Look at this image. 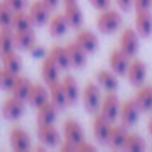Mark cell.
<instances>
[{
	"instance_id": "6da1fadb",
	"label": "cell",
	"mask_w": 152,
	"mask_h": 152,
	"mask_svg": "<svg viewBox=\"0 0 152 152\" xmlns=\"http://www.w3.org/2000/svg\"><path fill=\"white\" fill-rule=\"evenodd\" d=\"M122 23V17L118 11L115 9H104L102 11V14L99 15L97 18V28L100 33H104V34H110V33H115L119 26Z\"/></svg>"
},
{
	"instance_id": "ee69618b",
	"label": "cell",
	"mask_w": 152,
	"mask_h": 152,
	"mask_svg": "<svg viewBox=\"0 0 152 152\" xmlns=\"http://www.w3.org/2000/svg\"><path fill=\"white\" fill-rule=\"evenodd\" d=\"M64 3H67V2H76V0H63Z\"/></svg>"
},
{
	"instance_id": "8d00e7d4",
	"label": "cell",
	"mask_w": 152,
	"mask_h": 152,
	"mask_svg": "<svg viewBox=\"0 0 152 152\" xmlns=\"http://www.w3.org/2000/svg\"><path fill=\"white\" fill-rule=\"evenodd\" d=\"M152 0H133V8L136 11H146L151 9Z\"/></svg>"
},
{
	"instance_id": "484cf974",
	"label": "cell",
	"mask_w": 152,
	"mask_h": 152,
	"mask_svg": "<svg viewBox=\"0 0 152 152\" xmlns=\"http://www.w3.org/2000/svg\"><path fill=\"white\" fill-rule=\"evenodd\" d=\"M48 28H49V33L51 36L54 37H61L63 34H66L67 28H69V24L64 18L63 14H55L49 18L48 21Z\"/></svg>"
},
{
	"instance_id": "cb8c5ba5",
	"label": "cell",
	"mask_w": 152,
	"mask_h": 152,
	"mask_svg": "<svg viewBox=\"0 0 152 152\" xmlns=\"http://www.w3.org/2000/svg\"><path fill=\"white\" fill-rule=\"evenodd\" d=\"M57 106L48 100L40 107H37V124H54L57 119Z\"/></svg>"
},
{
	"instance_id": "60d3db41",
	"label": "cell",
	"mask_w": 152,
	"mask_h": 152,
	"mask_svg": "<svg viewBox=\"0 0 152 152\" xmlns=\"http://www.w3.org/2000/svg\"><path fill=\"white\" fill-rule=\"evenodd\" d=\"M60 151H78V146H75V145H72L70 142H66L64 140V143L63 145H60Z\"/></svg>"
},
{
	"instance_id": "7402d4cb",
	"label": "cell",
	"mask_w": 152,
	"mask_h": 152,
	"mask_svg": "<svg viewBox=\"0 0 152 152\" xmlns=\"http://www.w3.org/2000/svg\"><path fill=\"white\" fill-rule=\"evenodd\" d=\"M76 42H78L87 54H91L99 46V39L91 30H79L76 34Z\"/></svg>"
},
{
	"instance_id": "74e56055",
	"label": "cell",
	"mask_w": 152,
	"mask_h": 152,
	"mask_svg": "<svg viewBox=\"0 0 152 152\" xmlns=\"http://www.w3.org/2000/svg\"><path fill=\"white\" fill-rule=\"evenodd\" d=\"M88 2L99 11H104V9H109L110 8V3L112 0H88Z\"/></svg>"
},
{
	"instance_id": "f1b7e54d",
	"label": "cell",
	"mask_w": 152,
	"mask_h": 152,
	"mask_svg": "<svg viewBox=\"0 0 152 152\" xmlns=\"http://www.w3.org/2000/svg\"><path fill=\"white\" fill-rule=\"evenodd\" d=\"M14 28L12 27H0V58L5 54L14 51Z\"/></svg>"
},
{
	"instance_id": "7c38bea8",
	"label": "cell",
	"mask_w": 152,
	"mask_h": 152,
	"mask_svg": "<svg viewBox=\"0 0 152 152\" xmlns=\"http://www.w3.org/2000/svg\"><path fill=\"white\" fill-rule=\"evenodd\" d=\"M9 142L11 146L15 151H28L31 148V139L26 130L21 127H14L9 133Z\"/></svg>"
},
{
	"instance_id": "2e32d148",
	"label": "cell",
	"mask_w": 152,
	"mask_h": 152,
	"mask_svg": "<svg viewBox=\"0 0 152 152\" xmlns=\"http://www.w3.org/2000/svg\"><path fill=\"white\" fill-rule=\"evenodd\" d=\"M48 100H49V93H48L46 87L42 85V84H39V82H36V84L31 85V90H30L26 102H28L30 106H33V107L37 109V107H40Z\"/></svg>"
},
{
	"instance_id": "277c9868",
	"label": "cell",
	"mask_w": 152,
	"mask_h": 152,
	"mask_svg": "<svg viewBox=\"0 0 152 152\" xmlns=\"http://www.w3.org/2000/svg\"><path fill=\"white\" fill-rule=\"evenodd\" d=\"M119 49L128 57H134L139 51V33L136 31V28H125L121 34L119 39Z\"/></svg>"
},
{
	"instance_id": "d590c367",
	"label": "cell",
	"mask_w": 152,
	"mask_h": 152,
	"mask_svg": "<svg viewBox=\"0 0 152 152\" xmlns=\"http://www.w3.org/2000/svg\"><path fill=\"white\" fill-rule=\"evenodd\" d=\"M3 2H5L14 12H17V11H24L26 6H27V0H3Z\"/></svg>"
},
{
	"instance_id": "8fae6325",
	"label": "cell",
	"mask_w": 152,
	"mask_h": 152,
	"mask_svg": "<svg viewBox=\"0 0 152 152\" xmlns=\"http://www.w3.org/2000/svg\"><path fill=\"white\" fill-rule=\"evenodd\" d=\"M30 18L33 21V26H43L49 21V14L51 9L42 2V0H34V2L30 5Z\"/></svg>"
},
{
	"instance_id": "9a60e30c",
	"label": "cell",
	"mask_w": 152,
	"mask_h": 152,
	"mask_svg": "<svg viewBox=\"0 0 152 152\" xmlns=\"http://www.w3.org/2000/svg\"><path fill=\"white\" fill-rule=\"evenodd\" d=\"M109 63H110V69L113 73H116V76H124L127 73V69H128V57L119 49H113L110 52V57H109Z\"/></svg>"
},
{
	"instance_id": "836d02e7",
	"label": "cell",
	"mask_w": 152,
	"mask_h": 152,
	"mask_svg": "<svg viewBox=\"0 0 152 152\" xmlns=\"http://www.w3.org/2000/svg\"><path fill=\"white\" fill-rule=\"evenodd\" d=\"M17 76L18 75H15V73H12V72L2 67L0 69V88L6 90V91H11L15 81H17Z\"/></svg>"
},
{
	"instance_id": "83f0119b",
	"label": "cell",
	"mask_w": 152,
	"mask_h": 152,
	"mask_svg": "<svg viewBox=\"0 0 152 152\" xmlns=\"http://www.w3.org/2000/svg\"><path fill=\"white\" fill-rule=\"evenodd\" d=\"M31 85H33V82L27 78V76L18 75L17 76V81H15L12 90H11V93H12V96H15V97H18V99H21V100L26 102L27 100V96H28V93L31 90Z\"/></svg>"
},
{
	"instance_id": "b9f144b4",
	"label": "cell",
	"mask_w": 152,
	"mask_h": 152,
	"mask_svg": "<svg viewBox=\"0 0 152 152\" xmlns=\"http://www.w3.org/2000/svg\"><path fill=\"white\" fill-rule=\"evenodd\" d=\"M42 2L52 11V9H55L57 6H58V3H60V0H42Z\"/></svg>"
},
{
	"instance_id": "d6986e66",
	"label": "cell",
	"mask_w": 152,
	"mask_h": 152,
	"mask_svg": "<svg viewBox=\"0 0 152 152\" xmlns=\"http://www.w3.org/2000/svg\"><path fill=\"white\" fill-rule=\"evenodd\" d=\"M61 85H63V90L66 93L67 103L69 104H75L76 102L79 100V85H78L76 78L72 76V75H66L64 78L61 79Z\"/></svg>"
},
{
	"instance_id": "30bf717a",
	"label": "cell",
	"mask_w": 152,
	"mask_h": 152,
	"mask_svg": "<svg viewBox=\"0 0 152 152\" xmlns=\"http://www.w3.org/2000/svg\"><path fill=\"white\" fill-rule=\"evenodd\" d=\"M36 133H37V139L45 146H55L61 140L60 131L54 127V124H37Z\"/></svg>"
},
{
	"instance_id": "d6a6232c",
	"label": "cell",
	"mask_w": 152,
	"mask_h": 152,
	"mask_svg": "<svg viewBox=\"0 0 152 152\" xmlns=\"http://www.w3.org/2000/svg\"><path fill=\"white\" fill-rule=\"evenodd\" d=\"M145 148H146V142H145V139L140 134H137V133H128L122 149L131 151V152H140V151H145Z\"/></svg>"
},
{
	"instance_id": "ba28073f",
	"label": "cell",
	"mask_w": 152,
	"mask_h": 152,
	"mask_svg": "<svg viewBox=\"0 0 152 152\" xmlns=\"http://www.w3.org/2000/svg\"><path fill=\"white\" fill-rule=\"evenodd\" d=\"M23 113H24V100L15 96H11L9 99H6L5 103L2 104V115L6 119H11V121L20 119Z\"/></svg>"
},
{
	"instance_id": "e575fe53",
	"label": "cell",
	"mask_w": 152,
	"mask_h": 152,
	"mask_svg": "<svg viewBox=\"0 0 152 152\" xmlns=\"http://www.w3.org/2000/svg\"><path fill=\"white\" fill-rule=\"evenodd\" d=\"M14 11L3 2H0V27H12Z\"/></svg>"
},
{
	"instance_id": "8992f818",
	"label": "cell",
	"mask_w": 152,
	"mask_h": 152,
	"mask_svg": "<svg viewBox=\"0 0 152 152\" xmlns=\"http://www.w3.org/2000/svg\"><path fill=\"white\" fill-rule=\"evenodd\" d=\"M63 134H64V140L66 142H70L72 145L78 146L81 142L85 140V134H84V130L81 127V124L73 119V118H69L64 125H63Z\"/></svg>"
},
{
	"instance_id": "7a4b0ae2",
	"label": "cell",
	"mask_w": 152,
	"mask_h": 152,
	"mask_svg": "<svg viewBox=\"0 0 152 152\" xmlns=\"http://www.w3.org/2000/svg\"><path fill=\"white\" fill-rule=\"evenodd\" d=\"M82 103L85 109L91 113H97L102 104V94L100 88L94 82H88L82 91Z\"/></svg>"
},
{
	"instance_id": "3957f363",
	"label": "cell",
	"mask_w": 152,
	"mask_h": 152,
	"mask_svg": "<svg viewBox=\"0 0 152 152\" xmlns=\"http://www.w3.org/2000/svg\"><path fill=\"white\" fill-rule=\"evenodd\" d=\"M119 109H121V103H119L118 96L115 94V91H107V94L102 99V104H100L99 112L106 119L113 122L119 116Z\"/></svg>"
},
{
	"instance_id": "ffe728a7",
	"label": "cell",
	"mask_w": 152,
	"mask_h": 152,
	"mask_svg": "<svg viewBox=\"0 0 152 152\" xmlns=\"http://www.w3.org/2000/svg\"><path fill=\"white\" fill-rule=\"evenodd\" d=\"M40 73H42L43 82L48 84V85L58 81V66L55 64V61L49 55H45V58L42 61V66H40Z\"/></svg>"
},
{
	"instance_id": "7bdbcfd3",
	"label": "cell",
	"mask_w": 152,
	"mask_h": 152,
	"mask_svg": "<svg viewBox=\"0 0 152 152\" xmlns=\"http://www.w3.org/2000/svg\"><path fill=\"white\" fill-rule=\"evenodd\" d=\"M148 131H149V134L152 136V118H151L149 122H148Z\"/></svg>"
},
{
	"instance_id": "ab89813d",
	"label": "cell",
	"mask_w": 152,
	"mask_h": 152,
	"mask_svg": "<svg viewBox=\"0 0 152 152\" xmlns=\"http://www.w3.org/2000/svg\"><path fill=\"white\" fill-rule=\"evenodd\" d=\"M78 151H84V152H87V151H96V146L91 145V143H87V142L84 140V142H81V143L78 145Z\"/></svg>"
},
{
	"instance_id": "1f68e13d",
	"label": "cell",
	"mask_w": 152,
	"mask_h": 152,
	"mask_svg": "<svg viewBox=\"0 0 152 152\" xmlns=\"http://www.w3.org/2000/svg\"><path fill=\"white\" fill-rule=\"evenodd\" d=\"M12 28L14 30H28L33 28V21L30 18V14L26 11H17L12 17Z\"/></svg>"
},
{
	"instance_id": "ac0fdd59",
	"label": "cell",
	"mask_w": 152,
	"mask_h": 152,
	"mask_svg": "<svg viewBox=\"0 0 152 152\" xmlns=\"http://www.w3.org/2000/svg\"><path fill=\"white\" fill-rule=\"evenodd\" d=\"M127 136H128V130L125 125H122V124L112 125L110 131H109V137H107V145L113 149H122Z\"/></svg>"
},
{
	"instance_id": "5b68a950",
	"label": "cell",
	"mask_w": 152,
	"mask_h": 152,
	"mask_svg": "<svg viewBox=\"0 0 152 152\" xmlns=\"http://www.w3.org/2000/svg\"><path fill=\"white\" fill-rule=\"evenodd\" d=\"M146 64L145 61L139 60V58H134L130 61L128 64V69H127V78H128V82L131 85H136V87H140L143 85L145 79H146Z\"/></svg>"
},
{
	"instance_id": "f6af8a7d",
	"label": "cell",
	"mask_w": 152,
	"mask_h": 152,
	"mask_svg": "<svg viewBox=\"0 0 152 152\" xmlns=\"http://www.w3.org/2000/svg\"><path fill=\"white\" fill-rule=\"evenodd\" d=\"M151 8H152V5H151Z\"/></svg>"
},
{
	"instance_id": "52a82bcc",
	"label": "cell",
	"mask_w": 152,
	"mask_h": 152,
	"mask_svg": "<svg viewBox=\"0 0 152 152\" xmlns=\"http://www.w3.org/2000/svg\"><path fill=\"white\" fill-rule=\"evenodd\" d=\"M139 113H140V107L137 106L136 100H127L121 104V109H119V119H121V124L125 125L127 128L134 125L139 119Z\"/></svg>"
},
{
	"instance_id": "f546056e",
	"label": "cell",
	"mask_w": 152,
	"mask_h": 152,
	"mask_svg": "<svg viewBox=\"0 0 152 152\" xmlns=\"http://www.w3.org/2000/svg\"><path fill=\"white\" fill-rule=\"evenodd\" d=\"M140 110L152 109V85H142L134 97Z\"/></svg>"
},
{
	"instance_id": "603a6c76",
	"label": "cell",
	"mask_w": 152,
	"mask_h": 152,
	"mask_svg": "<svg viewBox=\"0 0 152 152\" xmlns=\"http://www.w3.org/2000/svg\"><path fill=\"white\" fill-rule=\"evenodd\" d=\"M48 87H49V100L57 106V109H64L69 103H67V97H66V93L63 90L61 81L58 79Z\"/></svg>"
},
{
	"instance_id": "4316f807",
	"label": "cell",
	"mask_w": 152,
	"mask_h": 152,
	"mask_svg": "<svg viewBox=\"0 0 152 152\" xmlns=\"http://www.w3.org/2000/svg\"><path fill=\"white\" fill-rule=\"evenodd\" d=\"M96 79L100 87H103L106 91H116L118 88V79H116V73L110 70H99L96 75Z\"/></svg>"
},
{
	"instance_id": "5bb4252c",
	"label": "cell",
	"mask_w": 152,
	"mask_h": 152,
	"mask_svg": "<svg viewBox=\"0 0 152 152\" xmlns=\"http://www.w3.org/2000/svg\"><path fill=\"white\" fill-rule=\"evenodd\" d=\"M134 26H136V31L139 33V36L148 37L152 34V14L149 12V9L136 11Z\"/></svg>"
},
{
	"instance_id": "9c48e42d",
	"label": "cell",
	"mask_w": 152,
	"mask_h": 152,
	"mask_svg": "<svg viewBox=\"0 0 152 152\" xmlns=\"http://www.w3.org/2000/svg\"><path fill=\"white\" fill-rule=\"evenodd\" d=\"M110 127H112V122L109 119H106L100 112H97L94 119H93V134H94V139L99 143H102V145L107 143Z\"/></svg>"
},
{
	"instance_id": "44dd1931",
	"label": "cell",
	"mask_w": 152,
	"mask_h": 152,
	"mask_svg": "<svg viewBox=\"0 0 152 152\" xmlns=\"http://www.w3.org/2000/svg\"><path fill=\"white\" fill-rule=\"evenodd\" d=\"M14 43L18 49H27L30 51L31 46L36 43V36L33 33V28L28 30H14Z\"/></svg>"
},
{
	"instance_id": "4dcf8cb0",
	"label": "cell",
	"mask_w": 152,
	"mask_h": 152,
	"mask_svg": "<svg viewBox=\"0 0 152 152\" xmlns=\"http://www.w3.org/2000/svg\"><path fill=\"white\" fill-rule=\"evenodd\" d=\"M2 63H3V69H6V70H9L15 75H20L21 67H23V61H21V57L15 51L5 54L2 57Z\"/></svg>"
},
{
	"instance_id": "e0dca14e",
	"label": "cell",
	"mask_w": 152,
	"mask_h": 152,
	"mask_svg": "<svg viewBox=\"0 0 152 152\" xmlns=\"http://www.w3.org/2000/svg\"><path fill=\"white\" fill-rule=\"evenodd\" d=\"M67 52H69V58H70V66L79 69V67H84L85 63H87V52L85 49L78 43V42H70L67 43Z\"/></svg>"
},
{
	"instance_id": "f35d334b",
	"label": "cell",
	"mask_w": 152,
	"mask_h": 152,
	"mask_svg": "<svg viewBox=\"0 0 152 152\" xmlns=\"http://www.w3.org/2000/svg\"><path fill=\"white\" fill-rule=\"evenodd\" d=\"M115 2L119 6V9H122L125 12H128L133 8V0H115Z\"/></svg>"
},
{
	"instance_id": "d4e9b609",
	"label": "cell",
	"mask_w": 152,
	"mask_h": 152,
	"mask_svg": "<svg viewBox=\"0 0 152 152\" xmlns=\"http://www.w3.org/2000/svg\"><path fill=\"white\" fill-rule=\"evenodd\" d=\"M48 55L55 61V64L58 66L60 70H66V69L70 67V58H69V52H67V48L66 46L54 45L49 49V54Z\"/></svg>"
},
{
	"instance_id": "4fadbf2b",
	"label": "cell",
	"mask_w": 152,
	"mask_h": 152,
	"mask_svg": "<svg viewBox=\"0 0 152 152\" xmlns=\"http://www.w3.org/2000/svg\"><path fill=\"white\" fill-rule=\"evenodd\" d=\"M69 27L72 28H79L84 23V14L76 2H67L64 3V12H63Z\"/></svg>"
}]
</instances>
